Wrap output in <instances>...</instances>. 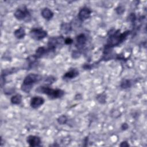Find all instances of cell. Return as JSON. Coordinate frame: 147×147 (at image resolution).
I'll list each match as a JSON object with an SVG mask.
<instances>
[{
	"mask_svg": "<svg viewBox=\"0 0 147 147\" xmlns=\"http://www.w3.org/2000/svg\"><path fill=\"white\" fill-rule=\"evenodd\" d=\"M130 34V30H126L121 33L120 29L115 30L113 29L108 33V38L105 47L113 49L114 47L119 45L121 43L125 41Z\"/></svg>",
	"mask_w": 147,
	"mask_h": 147,
	"instance_id": "1",
	"label": "cell"
},
{
	"mask_svg": "<svg viewBox=\"0 0 147 147\" xmlns=\"http://www.w3.org/2000/svg\"><path fill=\"white\" fill-rule=\"evenodd\" d=\"M42 79V76L41 75L34 73L29 74L24 78L21 86V90L25 93H29L34 85L41 81Z\"/></svg>",
	"mask_w": 147,
	"mask_h": 147,
	"instance_id": "2",
	"label": "cell"
},
{
	"mask_svg": "<svg viewBox=\"0 0 147 147\" xmlns=\"http://www.w3.org/2000/svg\"><path fill=\"white\" fill-rule=\"evenodd\" d=\"M36 92L47 95L51 99L62 98L65 94L64 91L60 88H52L48 85H42L36 89Z\"/></svg>",
	"mask_w": 147,
	"mask_h": 147,
	"instance_id": "3",
	"label": "cell"
},
{
	"mask_svg": "<svg viewBox=\"0 0 147 147\" xmlns=\"http://www.w3.org/2000/svg\"><path fill=\"white\" fill-rule=\"evenodd\" d=\"M64 44V38L63 36L50 37L48 41L47 49L49 53L55 52L56 49Z\"/></svg>",
	"mask_w": 147,
	"mask_h": 147,
	"instance_id": "4",
	"label": "cell"
},
{
	"mask_svg": "<svg viewBox=\"0 0 147 147\" xmlns=\"http://www.w3.org/2000/svg\"><path fill=\"white\" fill-rule=\"evenodd\" d=\"M29 36L33 40L40 41L48 36V32L41 28H34L30 30Z\"/></svg>",
	"mask_w": 147,
	"mask_h": 147,
	"instance_id": "5",
	"label": "cell"
},
{
	"mask_svg": "<svg viewBox=\"0 0 147 147\" xmlns=\"http://www.w3.org/2000/svg\"><path fill=\"white\" fill-rule=\"evenodd\" d=\"M29 14L30 13L26 6L17 9L14 13V17L19 21L25 20Z\"/></svg>",
	"mask_w": 147,
	"mask_h": 147,
	"instance_id": "6",
	"label": "cell"
},
{
	"mask_svg": "<svg viewBox=\"0 0 147 147\" xmlns=\"http://www.w3.org/2000/svg\"><path fill=\"white\" fill-rule=\"evenodd\" d=\"M91 13H92V11L89 7L87 6H84L82 7L78 12V19L82 22L84 21L85 20L88 19L90 17Z\"/></svg>",
	"mask_w": 147,
	"mask_h": 147,
	"instance_id": "7",
	"label": "cell"
},
{
	"mask_svg": "<svg viewBox=\"0 0 147 147\" xmlns=\"http://www.w3.org/2000/svg\"><path fill=\"white\" fill-rule=\"evenodd\" d=\"M26 141L28 145L32 147L40 146L41 144V138L34 135H29L27 136Z\"/></svg>",
	"mask_w": 147,
	"mask_h": 147,
	"instance_id": "8",
	"label": "cell"
},
{
	"mask_svg": "<svg viewBox=\"0 0 147 147\" xmlns=\"http://www.w3.org/2000/svg\"><path fill=\"white\" fill-rule=\"evenodd\" d=\"M38 59L35 56L34 54L29 56L26 60V63L25 64L24 68L26 69H32L38 64Z\"/></svg>",
	"mask_w": 147,
	"mask_h": 147,
	"instance_id": "9",
	"label": "cell"
},
{
	"mask_svg": "<svg viewBox=\"0 0 147 147\" xmlns=\"http://www.w3.org/2000/svg\"><path fill=\"white\" fill-rule=\"evenodd\" d=\"M87 37L84 33H80L76 37V47L79 49H83L87 43Z\"/></svg>",
	"mask_w": 147,
	"mask_h": 147,
	"instance_id": "10",
	"label": "cell"
},
{
	"mask_svg": "<svg viewBox=\"0 0 147 147\" xmlns=\"http://www.w3.org/2000/svg\"><path fill=\"white\" fill-rule=\"evenodd\" d=\"M45 102L44 99L40 96H34L31 98L30 101V106L34 109H38L41 107Z\"/></svg>",
	"mask_w": 147,
	"mask_h": 147,
	"instance_id": "11",
	"label": "cell"
},
{
	"mask_svg": "<svg viewBox=\"0 0 147 147\" xmlns=\"http://www.w3.org/2000/svg\"><path fill=\"white\" fill-rule=\"evenodd\" d=\"M19 69V68H7V69H5L2 71L1 72V87L2 88H3V83H5V80H6V77L11 74L15 73Z\"/></svg>",
	"mask_w": 147,
	"mask_h": 147,
	"instance_id": "12",
	"label": "cell"
},
{
	"mask_svg": "<svg viewBox=\"0 0 147 147\" xmlns=\"http://www.w3.org/2000/svg\"><path fill=\"white\" fill-rule=\"evenodd\" d=\"M79 75V71L76 68H72L66 72L63 75V79L64 80H70L76 78Z\"/></svg>",
	"mask_w": 147,
	"mask_h": 147,
	"instance_id": "13",
	"label": "cell"
},
{
	"mask_svg": "<svg viewBox=\"0 0 147 147\" xmlns=\"http://www.w3.org/2000/svg\"><path fill=\"white\" fill-rule=\"evenodd\" d=\"M41 15L42 18L47 21L51 20L54 16L53 12L48 7H44L41 11Z\"/></svg>",
	"mask_w": 147,
	"mask_h": 147,
	"instance_id": "14",
	"label": "cell"
},
{
	"mask_svg": "<svg viewBox=\"0 0 147 147\" xmlns=\"http://www.w3.org/2000/svg\"><path fill=\"white\" fill-rule=\"evenodd\" d=\"M48 54V52L47 49V47H39L36 49L35 51V53L34 55L38 59H39L43 57L46 56V55Z\"/></svg>",
	"mask_w": 147,
	"mask_h": 147,
	"instance_id": "15",
	"label": "cell"
},
{
	"mask_svg": "<svg viewBox=\"0 0 147 147\" xmlns=\"http://www.w3.org/2000/svg\"><path fill=\"white\" fill-rule=\"evenodd\" d=\"M26 35V32L23 27H20L14 31V36L17 39H22Z\"/></svg>",
	"mask_w": 147,
	"mask_h": 147,
	"instance_id": "16",
	"label": "cell"
},
{
	"mask_svg": "<svg viewBox=\"0 0 147 147\" xmlns=\"http://www.w3.org/2000/svg\"><path fill=\"white\" fill-rule=\"evenodd\" d=\"M22 100V96L20 94H16L13 95L10 98V102L13 105H20Z\"/></svg>",
	"mask_w": 147,
	"mask_h": 147,
	"instance_id": "17",
	"label": "cell"
},
{
	"mask_svg": "<svg viewBox=\"0 0 147 147\" xmlns=\"http://www.w3.org/2000/svg\"><path fill=\"white\" fill-rule=\"evenodd\" d=\"M132 86V82L130 79H123L120 83V87L122 89H127Z\"/></svg>",
	"mask_w": 147,
	"mask_h": 147,
	"instance_id": "18",
	"label": "cell"
},
{
	"mask_svg": "<svg viewBox=\"0 0 147 147\" xmlns=\"http://www.w3.org/2000/svg\"><path fill=\"white\" fill-rule=\"evenodd\" d=\"M96 100L100 104H105L106 102V94L105 92L99 94L96 96Z\"/></svg>",
	"mask_w": 147,
	"mask_h": 147,
	"instance_id": "19",
	"label": "cell"
},
{
	"mask_svg": "<svg viewBox=\"0 0 147 147\" xmlns=\"http://www.w3.org/2000/svg\"><path fill=\"white\" fill-rule=\"evenodd\" d=\"M68 117L65 115H61L57 118V122L59 125H65L68 122Z\"/></svg>",
	"mask_w": 147,
	"mask_h": 147,
	"instance_id": "20",
	"label": "cell"
},
{
	"mask_svg": "<svg viewBox=\"0 0 147 147\" xmlns=\"http://www.w3.org/2000/svg\"><path fill=\"white\" fill-rule=\"evenodd\" d=\"M56 79L55 76H47L45 80H44V82L45 83V85H48L49 86L50 84H52V83H53L55 81H56Z\"/></svg>",
	"mask_w": 147,
	"mask_h": 147,
	"instance_id": "21",
	"label": "cell"
},
{
	"mask_svg": "<svg viewBox=\"0 0 147 147\" xmlns=\"http://www.w3.org/2000/svg\"><path fill=\"white\" fill-rule=\"evenodd\" d=\"M61 29H63L64 32H65V33H67V32H69L71 29V26L69 24H67V23H64L63 24L61 25Z\"/></svg>",
	"mask_w": 147,
	"mask_h": 147,
	"instance_id": "22",
	"label": "cell"
},
{
	"mask_svg": "<svg viewBox=\"0 0 147 147\" xmlns=\"http://www.w3.org/2000/svg\"><path fill=\"white\" fill-rule=\"evenodd\" d=\"M115 10L118 14H122L125 11V8L122 6H118L115 8Z\"/></svg>",
	"mask_w": 147,
	"mask_h": 147,
	"instance_id": "23",
	"label": "cell"
},
{
	"mask_svg": "<svg viewBox=\"0 0 147 147\" xmlns=\"http://www.w3.org/2000/svg\"><path fill=\"white\" fill-rule=\"evenodd\" d=\"M80 56V51L78 50H75L72 53V57L74 59H78Z\"/></svg>",
	"mask_w": 147,
	"mask_h": 147,
	"instance_id": "24",
	"label": "cell"
},
{
	"mask_svg": "<svg viewBox=\"0 0 147 147\" xmlns=\"http://www.w3.org/2000/svg\"><path fill=\"white\" fill-rule=\"evenodd\" d=\"M73 42H74L73 39L69 37H68L64 38V44L66 45H71L73 43Z\"/></svg>",
	"mask_w": 147,
	"mask_h": 147,
	"instance_id": "25",
	"label": "cell"
},
{
	"mask_svg": "<svg viewBox=\"0 0 147 147\" xmlns=\"http://www.w3.org/2000/svg\"><path fill=\"white\" fill-rule=\"evenodd\" d=\"M120 113L117 111V110H114L113 111V113H111V115L114 117V118H117L118 117L120 116Z\"/></svg>",
	"mask_w": 147,
	"mask_h": 147,
	"instance_id": "26",
	"label": "cell"
},
{
	"mask_svg": "<svg viewBox=\"0 0 147 147\" xmlns=\"http://www.w3.org/2000/svg\"><path fill=\"white\" fill-rule=\"evenodd\" d=\"M121 128L122 130H127L128 128H129V125L127 123L125 122V123H123L121 126Z\"/></svg>",
	"mask_w": 147,
	"mask_h": 147,
	"instance_id": "27",
	"label": "cell"
},
{
	"mask_svg": "<svg viewBox=\"0 0 147 147\" xmlns=\"http://www.w3.org/2000/svg\"><path fill=\"white\" fill-rule=\"evenodd\" d=\"M120 146H122V147H123V146H129V144H128V142L126 141H122L121 142L120 145H119Z\"/></svg>",
	"mask_w": 147,
	"mask_h": 147,
	"instance_id": "28",
	"label": "cell"
}]
</instances>
